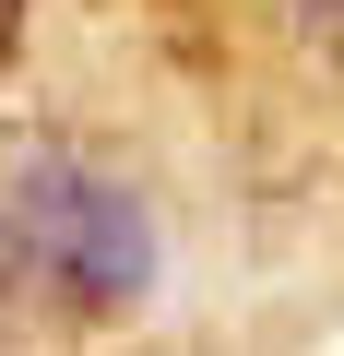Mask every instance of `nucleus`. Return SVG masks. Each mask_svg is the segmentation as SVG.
Here are the masks:
<instances>
[{"label": "nucleus", "mask_w": 344, "mask_h": 356, "mask_svg": "<svg viewBox=\"0 0 344 356\" xmlns=\"http://www.w3.org/2000/svg\"><path fill=\"white\" fill-rule=\"evenodd\" d=\"M297 24H309L320 48H344V0H297Z\"/></svg>", "instance_id": "obj_2"}, {"label": "nucleus", "mask_w": 344, "mask_h": 356, "mask_svg": "<svg viewBox=\"0 0 344 356\" xmlns=\"http://www.w3.org/2000/svg\"><path fill=\"white\" fill-rule=\"evenodd\" d=\"M0 261L24 285L72 297V309H119L154 285V238H142V202L107 191L83 166H24L0 191Z\"/></svg>", "instance_id": "obj_1"}]
</instances>
